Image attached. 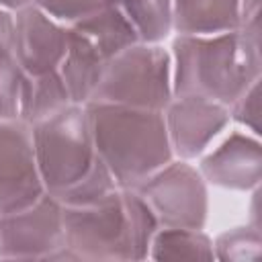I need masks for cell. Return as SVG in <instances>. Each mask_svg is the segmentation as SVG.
Here are the masks:
<instances>
[{
    "label": "cell",
    "instance_id": "obj_1",
    "mask_svg": "<svg viewBox=\"0 0 262 262\" xmlns=\"http://www.w3.org/2000/svg\"><path fill=\"white\" fill-rule=\"evenodd\" d=\"M158 227L139 192L117 186L96 203L63 207L66 258L88 262L145 260Z\"/></svg>",
    "mask_w": 262,
    "mask_h": 262
},
{
    "label": "cell",
    "instance_id": "obj_2",
    "mask_svg": "<svg viewBox=\"0 0 262 262\" xmlns=\"http://www.w3.org/2000/svg\"><path fill=\"white\" fill-rule=\"evenodd\" d=\"M174 96H203L229 106L260 80V37L242 29L215 35H176L172 41Z\"/></svg>",
    "mask_w": 262,
    "mask_h": 262
},
{
    "label": "cell",
    "instance_id": "obj_3",
    "mask_svg": "<svg viewBox=\"0 0 262 262\" xmlns=\"http://www.w3.org/2000/svg\"><path fill=\"white\" fill-rule=\"evenodd\" d=\"M98 158L123 188H135L174 160L164 111L111 102H86Z\"/></svg>",
    "mask_w": 262,
    "mask_h": 262
},
{
    "label": "cell",
    "instance_id": "obj_4",
    "mask_svg": "<svg viewBox=\"0 0 262 262\" xmlns=\"http://www.w3.org/2000/svg\"><path fill=\"white\" fill-rule=\"evenodd\" d=\"M31 129L39 174L45 192L53 199L68 194L98 166L100 158L84 104H68L33 123Z\"/></svg>",
    "mask_w": 262,
    "mask_h": 262
},
{
    "label": "cell",
    "instance_id": "obj_5",
    "mask_svg": "<svg viewBox=\"0 0 262 262\" xmlns=\"http://www.w3.org/2000/svg\"><path fill=\"white\" fill-rule=\"evenodd\" d=\"M174 98L172 55L162 43H135L117 53L88 102L164 111Z\"/></svg>",
    "mask_w": 262,
    "mask_h": 262
},
{
    "label": "cell",
    "instance_id": "obj_6",
    "mask_svg": "<svg viewBox=\"0 0 262 262\" xmlns=\"http://www.w3.org/2000/svg\"><path fill=\"white\" fill-rule=\"evenodd\" d=\"M135 190L147 203L160 227L203 229L209 217L207 180L186 160L174 158L145 180Z\"/></svg>",
    "mask_w": 262,
    "mask_h": 262
},
{
    "label": "cell",
    "instance_id": "obj_7",
    "mask_svg": "<svg viewBox=\"0 0 262 262\" xmlns=\"http://www.w3.org/2000/svg\"><path fill=\"white\" fill-rule=\"evenodd\" d=\"M0 258L4 260H68L63 205L51 194L0 215Z\"/></svg>",
    "mask_w": 262,
    "mask_h": 262
},
{
    "label": "cell",
    "instance_id": "obj_8",
    "mask_svg": "<svg viewBox=\"0 0 262 262\" xmlns=\"http://www.w3.org/2000/svg\"><path fill=\"white\" fill-rule=\"evenodd\" d=\"M43 194L31 125L20 117L0 119V215L25 209Z\"/></svg>",
    "mask_w": 262,
    "mask_h": 262
},
{
    "label": "cell",
    "instance_id": "obj_9",
    "mask_svg": "<svg viewBox=\"0 0 262 262\" xmlns=\"http://www.w3.org/2000/svg\"><path fill=\"white\" fill-rule=\"evenodd\" d=\"M166 131L174 158L196 160L231 123L229 106L203 96H174L164 108Z\"/></svg>",
    "mask_w": 262,
    "mask_h": 262
},
{
    "label": "cell",
    "instance_id": "obj_10",
    "mask_svg": "<svg viewBox=\"0 0 262 262\" xmlns=\"http://www.w3.org/2000/svg\"><path fill=\"white\" fill-rule=\"evenodd\" d=\"M70 29L37 4L14 10L12 55L23 76H43L59 70L66 55Z\"/></svg>",
    "mask_w": 262,
    "mask_h": 262
},
{
    "label": "cell",
    "instance_id": "obj_11",
    "mask_svg": "<svg viewBox=\"0 0 262 262\" xmlns=\"http://www.w3.org/2000/svg\"><path fill=\"white\" fill-rule=\"evenodd\" d=\"M199 172L207 184L250 192L262 180V145L250 131L229 133L215 149L201 156Z\"/></svg>",
    "mask_w": 262,
    "mask_h": 262
},
{
    "label": "cell",
    "instance_id": "obj_12",
    "mask_svg": "<svg viewBox=\"0 0 262 262\" xmlns=\"http://www.w3.org/2000/svg\"><path fill=\"white\" fill-rule=\"evenodd\" d=\"M68 29H70V39H68L66 55L59 63V76L66 82L72 102L86 104L92 98L108 59L74 27Z\"/></svg>",
    "mask_w": 262,
    "mask_h": 262
},
{
    "label": "cell",
    "instance_id": "obj_13",
    "mask_svg": "<svg viewBox=\"0 0 262 262\" xmlns=\"http://www.w3.org/2000/svg\"><path fill=\"white\" fill-rule=\"evenodd\" d=\"M239 29V0H172L176 35H215Z\"/></svg>",
    "mask_w": 262,
    "mask_h": 262
},
{
    "label": "cell",
    "instance_id": "obj_14",
    "mask_svg": "<svg viewBox=\"0 0 262 262\" xmlns=\"http://www.w3.org/2000/svg\"><path fill=\"white\" fill-rule=\"evenodd\" d=\"M68 104H76L70 98L66 82L59 70L43 76H23L18 82V117L29 125L61 111Z\"/></svg>",
    "mask_w": 262,
    "mask_h": 262
},
{
    "label": "cell",
    "instance_id": "obj_15",
    "mask_svg": "<svg viewBox=\"0 0 262 262\" xmlns=\"http://www.w3.org/2000/svg\"><path fill=\"white\" fill-rule=\"evenodd\" d=\"M72 27L78 33H82L108 61L123 49L139 43L131 25L111 2H106L102 8H98L96 12L78 20Z\"/></svg>",
    "mask_w": 262,
    "mask_h": 262
},
{
    "label": "cell",
    "instance_id": "obj_16",
    "mask_svg": "<svg viewBox=\"0 0 262 262\" xmlns=\"http://www.w3.org/2000/svg\"><path fill=\"white\" fill-rule=\"evenodd\" d=\"M131 25L139 43H164L172 33V0H108Z\"/></svg>",
    "mask_w": 262,
    "mask_h": 262
},
{
    "label": "cell",
    "instance_id": "obj_17",
    "mask_svg": "<svg viewBox=\"0 0 262 262\" xmlns=\"http://www.w3.org/2000/svg\"><path fill=\"white\" fill-rule=\"evenodd\" d=\"M151 260H215L213 239L203 229L158 227L151 248Z\"/></svg>",
    "mask_w": 262,
    "mask_h": 262
},
{
    "label": "cell",
    "instance_id": "obj_18",
    "mask_svg": "<svg viewBox=\"0 0 262 262\" xmlns=\"http://www.w3.org/2000/svg\"><path fill=\"white\" fill-rule=\"evenodd\" d=\"M260 229L258 225H237L213 239V252L217 260L250 262L260 258Z\"/></svg>",
    "mask_w": 262,
    "mask_h": 262
},
{
    "label": "cell",
    "instance_id": "obj_19",
    "mask_svg": "<svg viewBox=\"0 0 262 262\" xmlns=\"http://www.w3.org/2000/svg\"><path fill=\"white\" fill-rule=\"evenodd\" d=\"M49 16L59 20L66 27L76 25L78 20L90 16L98 8H102L108 0H31Z\"/></svg>",
    "mask_w": 262,
    "mask_h": 262
},
{
    "label": "cell",
    "instance_id": "obj_20",
    "mask_svg": "<svg viewBox=\"0 0 262 262\" xmlns=\"http://www.w3.org/2000/svg\"><path fill=\"white\" fill-rule=\"evenodd\" d=\"M229 119L246 127L252 135H260V80L250 84L229 104Z\"/></svg>",
    "mask_w": 262,
    "mask_h": 262
},
{
    "label": "cell",
    "instance_id": "obj_21",
    "mask_svg": "<svg viewBox=\"0 0 262 262\" xmlns=\"http://www.w3.org/2000/svg\"><path fill=\"white\" fill-rule=\"evenodd\" d=\"M18 70H0V119L18 117Z\"/></svg>",
    "mask_w": 262,
    "mask_h": 262
},
{
    "label": "cell",
    "instance_id": "obj_22",
    "mask_svg": "<svg viewBox=\"0 0 262 262\" xmlns=\"http://www.w3.org/2000/svg\"><path fill=\"white\" fill-rule=\"evenodd\" d=\"M14 12L0 8V70H18L12 55Z\"/></svg>",
    "mask_w": 262,
    "mask_h": 262
},
{
    "label": "cell",
    "instance_id": "obj_23",
    "mask_svg": "<svg viewBox=\"0 0 262 262\" xmlns=\"http://www.w3.org/2000/svg\"><path fill=\"white\" fill-rule=\"evenodd\" d=\"M31 0H0V8H6V10H18L23 6H27Z\"/></svg>",
    "mask_w": 262,
    "mask_h": 262
}]
</instances>
